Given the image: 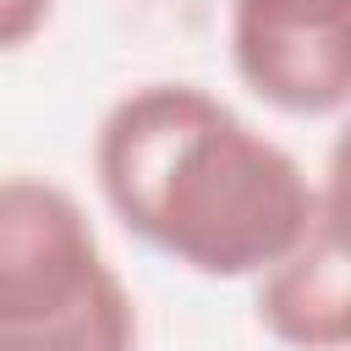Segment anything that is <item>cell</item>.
I'll use <instances>...</instances> for the list:
<instances>
[{
  "instance_id": "cell-4",
  "label": "cell",
  "mask_w": 351,
  "mask_h": 351,
  "mask_svg": "<svg viewBox=\"0 0 351 351\" xmlns=\"http://www.w3.org/2000/svg\"><path fill=\"white\" fill-rule=\"evenodd\" d=\"M258 324L291 351L351 346V247L335 186H324L307 236L258 274Z\"/></svg>"
},
{
  "instance_id": "cell-6",
  "label": "cell",
  "mask_w": 351,
  "mask_h": 351,
  "mask_svg": "<svg viewBox=\"0 0 351 351\" xmlns=\"http://www.w3.org/2000/svg\"><path fill=\"white\" fill-rule=\"evenodd\" d=\"M55 16V0H0V49L33 44Z\"/></svg>"
},
{
  "instance_id": "cell-3",
  "label": "cell",
  "mask_w": 351,
  "mask_h": 351,
  "mask_svg": "<svg viewBox=\"0 0 351 351\" xmlns=\"http://www.w3.org/2000/svg\"><path fill=\"white\" fill-rule=\"evenodd\" d=\"M230 66L285 115H340L351 99V0H230Z\"/></svg>"
},
{
  "instance_id": "cell-1",
  "label": "cell",
  "mask_w": 351,
  "mask_h": 351,
  "mask_svg": "<svg viewBox=\"0 0 351 351\" xmlns=\"http://www.w3.org/2000/svg\"><path fill=\"white\" fill-rule=\"evenodd\" d=\"M93 181L137 241L203 280H258L324 203L291 148L197 82L121 93L93 132Z\"/></svg>"
},
{
  "instance_id": "cell-5",
  "label": "cell",
  "mask_w": 351,
  "mask_h": 351,
  "mask_svg": "<svg viewBox=\"0 0 351 351\" xmlns=\"http://www.w3.org/2000/svg\"><path fill=\"white\" fill-rule=\"evenodd\" d=\"M0 351H137V302L115 274L99 296L44 329H0Z\"/></svg>"
},
{
  "instance_id": "cell-2",
  "label": "cell",
  "mask_w": 351,
  "mask_h": 351,
  "mask_svg": "<svg viewBox=\"0 0 351 351\" xmlns=\"http://www.w3.org/2000/svg\"><path fill=\"white\" fill-rule=\"evenodd\" d=\"M115 280L88 208L44 176H0V329H44Z\"/></svg>"
}]
</instances>
